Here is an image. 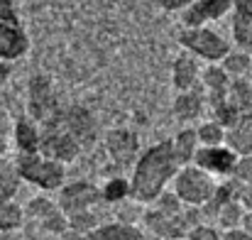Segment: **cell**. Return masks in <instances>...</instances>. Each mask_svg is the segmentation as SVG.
Segmentation results:
<instances>
[{
  "instance_id": "27",
  "label": "cell",
  "mask_w": 252,
  "mask_h": 240,
  "mask_svg": "<svg viewBox=\"0 0 252 240\" xmlns=\"http://www.w3.org/2000/svg\"><path fill=\"white\" fill-rule=\"evenodd\" d=\"M196 135H198V142L201 147H213V145H225V128L218 123V120H203L198 128H196Z\"/></svg>"
},
{
  "instance_id": "26",
  "label": "cell",
  "mask_w": 252,
  "mask_h": 240,
  "mask_svg": "<svg viewBox=\"0 0 252 240\" xmlns=\"http://www.w3.org/2000/svg\"><path fill=\"white\" fill-rule=\"evenodd\" d=\"M54 211H59V206H57V201H52L49 196H32L30 201H27V206H25V218H30V221H34L37 226L44 221V218H49Z\"/></svg>"
},
{
  "instance_id": "12",
  "label": "cell",
  "mask_w": 252,
  "mask_h": 240,
  "mask_svg": "<svg viewBox=\"0 0 252 240\" xmlns=\"http://www.w3.org/2000/svg\"><path fill=\"white\" fill-rule=\"evenodd\" d=\"M30 52V37L27 32L15 25L0 20V62H17Z\"/></svg>"
},
{
  "instance_id": "2",
  "label": "cell",
  "mask_w": 252,
  "mask_h": 240,
  "mask_svg": "<svg viewBox=\"0 0 252 240\" xmlns=\"http://www.w3.org/2000/svg\"><path fill=\"white\" fill-rule=\"evenodd\" d=\"M15 167L22 181L42 189V191H59L66 181V164L42 152H17Z\"/></svg>"
},
{
  "instance_id": "9",
  "label": "cell",
  "mask_w": 252,
  "mask_h": 240,
  "mask_svg": "<svg viewBox=\"0 0 252 240\" xmlns=\"http://www.w3.org/2000/svg\"><path fill=\"white\" fill-rule=\"evenodd\" d=\"M105 152H108V157L113 160L115 167H120V169L132 167V162L140 155V140L132 130L115 128L105 135Z\"/></svg>"
},
{
  "instance_id": "37",
  "label": "cell",
  "mask_w": 252,
  "mask_h": 240,
  "mask_svg": "<svg viewBox=\"0 0 252 240\" xmlns=\"http://www.w3.org/2000/svg\"><path fill=\"white\" fill-rule=\"evenodd\" d=\"M240 201H243L245 211H252V184H245L240 189Z\"/></svg>"
},
{
  "instance_id": "10",
  "label": "cell",
  "mask_w": 252,
  "mask_h": 240,
  "mask_svg": "<svg viewBox=\"0 0 252 240\" xmlns=\"http://www.w3.org/2000/svg\"><path fill=\"white\" fill-rule=\"evenodd\" d=\"M233 7V0H191V5L181 12L184 27H203L208 22L223 20Z\"/></svg>"
},
{
  "instance_id": "11",
  "label": "cell",
  "mask_w": 252,
  "mask_h": 240,
  "mask_svg": "<svg viewBox=\"0 0 252 240\" xmlns=\"http://www.w3.org/2000/svg\"><path fill=\"white\" fill-rule=\"evenodd\" d=\"M238 155L228 147V145H213V147H198L193 164H198L201 169H206L213 176H230L235 169Z\"/></svg>"
},
{
  "instance_id": "15",
  "label": "cell",
  "mask_w": 252,
  "mask_h": 240,
  "mask_svg": "<svg viewBox=\"0 0 252 240\" xmlns=\"http://www.w3.org/2000/svg\"><path fill=\"white\" fill-rule=\"evenodd\" d=\"M198 79H201V67H198L193 54L184 52L171 62V83H174L176 91L198 88Z\"/></svg>"
},
{
  "instance_id": "32",
  "label": "cell",
  "mask_w": 252,
  "mask_h": 240,
  "mask_svg": "<svg viewBox=\"0 0 252 240\" xmlns=\"http://www.w3.org/2000/svg\"><path fill=\"white\" fill-rule=\"evenodd\" d=\"M238 184H252V155H238V162H235V169L230 174Z\"/></svg>"
},
{
  "instance_id": "8",
  "label": "cell",
  "mask_w": 252,
  "mask_h": 240,
  "mask_svg": "<svg viewBox=\"0 0 252 240\" xmlns=\"http://www.w3.org/2000/svg\"><path fill=\"white\" fill-rule=\"evenodd\" d=\"M57 120L81 145V150L93 145V140H95V120H93V115H91L88 108H84V105L59 108L57 110Z\"/></svg>"
},
{
  "instance_id": "39",
  "label": "cell",
  "mask_w": 252,
  "mask_h": 240,
  "mask_svg": "<svg viewBox=\"0 0 252 240\" xmlns=\"http://www.w3.org/2000/svg\"><path fill=\"white\" fill-rule=\"evenodd\" d=\"M62 240H86L84 233H76V231H66V233H62Z\"/></svg>"
},
{
  "instance_id": "33",
  "label": "cell",
  "mask_w": 252,
  "mask_h": 240,
  "mask_svg": "<svg viewBox=\"0 0 252 240\" xmlns=\"http://www.w3.org/2000/svg\"><path fill=\"white\" fill-rule=\"evenodd\" d=\"M10 145H12V120H10V115L0 108V157L7 155Z\"/></svg>"
},
{
  "instance_id": "3",
  "label": "cell",
  "mask_w": 252,
  "mask_h": 240,
  "mask_svg": "<svg viewBox=\"0 0 252 240\" xmlns=\"http://www.w3.org/2000/svg\"><path fill=\"white\" fill-rule=\"evenodd\" d=\"M216 176L208 174L206 169H201L198 164L189 162V164H181L171 179V191L181 199L184 206H196L201 208L213 194H216Z\"/></svg>"
},
{
  "instance_id": "7",
  "label": "cell",
  "mask_w": 252,
  "mask_h": 240,
  "mask_svg": "<svg viewBox=\"0 0 252 240\" xmlns=\"http://www.w3.org/2000/svg\"><path fill=\"white\" fill-rule=\"evenodd\" d=\"M100 201H103L100 186H95V184H91V181H86V179H79V181H71V184L64 181V186L59 189L57 206H59L66 216H71V213H79V211L95 208Z\"/></svg>"
},
{
  "instance_id": "31",
  "label": "cell",
  "mask_w": 252,
  "mask_h": 240,
  "mask_svg": "<svg viewBox=\"0 0 252 240\" xmlns=\"http://www.w3.org/2000/svg\"><path fill=\"white\" fill-rule=\"evenodd\" d=\"M186 238L189 240H220L223 238V231H220L218 226H211V223L201 221V223H196L193 228H189Z\"/></svg>"
},
{
  "instance_id": "41",
  "label": "cell",
  "mask_w": 252,
  "mask_h": 240,
  "mask_svg": "<svg viewBox=\"0 0 252 240\" xmlns=\"http://www.w3.org/2000/svg\"><path fill=\"white\" fill-rule=\"evenodd\" d=\"M176 240H189V238H186V236H184V238H176Z\"/></svg>"
},
{
  "instance_id": "36",
  "label": "cell",
  "mask_w": 252,
  "mask_h": 240,
  "mask_svg": "<svg viewBox=\"0 0 252 240\" xmlns=\"http://www.w3.org/2000/svg\"><path fill=\"white\" fill-rule=\"evenodd\" d=\"M220 240H252V233H248V231L240 226V228L223 231V238H220Z\"/></svg>"
},
{
  "instance_id": "16",
  "label": "cell",
  "mask_w": 252,
  "mask_h": 240,
  "mask_svg": "<svg viewBox=\"0 0 252 240\" xmlns=\"http://www.w3.org/2000/svg\"><path fill=\"white\" fill-rule=\"evenodd\" d=\"M233 37L240 49L252 52V0H233Z\"/></svg>"
},
{
  "instance_id": "4",
  "label": "cell",
  "mask_w": 252,
  "mask_h": 240,
  "mask_svg": "<svg viewBox=\"0 0 252 240\" xmlns=\"http://www.w3.org/2000/svg\"><path fill=\"white\" fill-rule=\"evenodd\" d=\"M179 44L184 52H189L196 59H203L208 64H218L230 52V42L206 25L203 27H184L179 32Z\"/></svg>"
},
{
  "instance_id": "28",
  "label": "cell",
  "mask_w": 252,
  "mask_h": 240,
  "mask_svg": "<svg viewBox=\"0 0 252 240\" xmlns=\"http://www.w3.org/2000/svg\"><path fill=\"white\" fill-rule=\"evenodd\" d=\"M152 208H157L159 213H164V216H176V213H181L184 211V204H181V199L174 194V191H162L152 204H150Z\"/></svg>"
},
{
  "instance_id": "21",
  "label": "cell",
  "mask_w": 252,
  "mask_h": 240,
  "mask_svg": "<svg viewBox=\"0 0 252 240\" xmlns=\"http://www.w3.org/2000/svg\"><path fill=\"white\" fill-rule=\"evenodd\" d=\"M225 101L240 113H252V83L250 79H230L228 83V91H225Z\"/></svg>"
},
{
  "instance_id": "5",
  "label": "cell",
  "mask_w": 252,
  "mask_h": 240,
  "mask_svg": "<svg viewBox=\"0 0 252 240\" xmlns=\"http://www.w3.org/2000/svg\"><path fill=\"white\" fill-rule=\"evenodd\" d=\"M42 128V140H39V152L44 155V157H52V160H59L64 162V164H69V162H74L79 157V152H81V145L59 125V120H57V113L47 120V123H42L39 125Z\"/></svg>"
},
{
  "instance_id": "24",
  "label": "cell",
  "mask_w": 252,
  "mask_h": 240,
  "mask_svg": "<svg viewBox=\"0 0 252 240\" xmlns=\"http://www.w3.org/2000/svg\"><path fill=\"white\" fill-rule=\"evenodd\" d=\"M25 206H20L15 199L0 201V233H12L25 226Z\"/></svg>"
},
{
  "instance_id": "22",
  "label": "cell",
  "mask_w": 252,
  "mask_h": 240,
  "mask_svg": "<svg viewBox=\"0 0 252 240\" xmlns=\"http://www.w3.org/2000/svg\"><path fill=\"white\" fill-rule=\"evenodd\" d=\"M218 64L225 69V74L230 79H245V76H250L252 71V52H248V49H230Z\"/></svg>"
},
{
  "instance_id": "25",
  "label": "cell",
  "mask_w": 252,
  "mask_h": 240,
  "mask_svg": "<svg viewBox=\"0 0 252 240\" xmlns=\"http://www.w3.org/2000/svg\"><path fill=\"white\" fill-rule=\"evenodd\" d=\"M100 196L105 204H123L130 199V179L127 176H113L100 186Z\"/></svg>"
},
{
  "instance_id": "42",
  "label": "cell",
  "mask_w": 252,
  "mask_h": 240,
  "mask_svg": "<svg viewBox=\"0 0 252 240\" xmlns=\"http://www.w3.org/2000/svg\"><path fill=\"white\" fill-rule=\"evenodd\" d=\"M250 83H252V71H250Z\"/></svg>"
},
{
  "instance_id": "23",
  "label": "cell",
  "mask_w": 252,
  "mask_h": 240,
  "mask_svg": "<svg viewBox=\"0 0 252 240\" xmlns=\"http://www.w3.org/2000/svg\"><path fill=\"white\" fill-rule=\"evenodd\" d=\"M20 174H17V167L15 160H7L5 155L0 157V201H10L15 199V194L20 191Z\"/></svg>"
},
{
  "instance_id": "19",
  "label": "cell",
  "mask_w": 252,
  "mask_h": 240,
  "mask_svg": "<svg viewBox=\"0 0 252 240\" xmlns=\"http://www.w3.org/2000/svg\"><path fill=\"white\" fill-rule=\"evenodd\" d=\"M171 147H174V157L181 164H189L193 162L201 142H198V135H196V128H181L174 137H171Z\"/></svg>"
},
{
  "instance_id": "20",
  "label": "cell",
  "mask_w": 252,
  "mask_h": 240,
  "mask_svg": "<svg viewBox=\"0 0 252 240\" xmlns=\"http://www.w3.org/2000/svg\"><path fill=\"white\" fill-rule=\"evenodd\" d=\"M245 213H248V211H245L243 201H240V199H230V201H225V204H220V206L216 208L213 218H216V226H218L220 231H230V228H240V226H243Z\"/></svg>"
},
{
  "instance_id": "34",
  "label": "cell",
  "mask_w": 252,
  "mask_h": 240,
  "mask_svg": "<svg viewBox=\"0 0 252 240\" xmlns=\"http://www.w3.org/2000/svg\"><path fill=\"white\" fill-rule=\"evenodd\" d=\"M155 2H157V7L164 10V12H184V10L191 5V0H155Z\"/></svg>"
},
{
  "instance_id": "18",
  "label": "cell",
  "mask_w": 252,
  "mask_h": 240,
  "mask_svg": "<svg viewBox=\"0 0 252 240\" xmlns=\"http://www.w3.org/2000/svg\"><path fill=\"white\" fill-rule=\"evenodd\" d=\"M198 83H201L203 91H206V105H208V103H213V101L225 98L230 76L225 74V69H223L220 64H208L206 69H201V79H198Z\"/></svg>"
},
{
  "instance_id": "6",
  "label": "cell",
  "mask_w": 252,
  "mask_h": 240,
  "mask_svg": "<svg viewBox=\"0 0 252 240\" xmlns=\"http://www.w3.org/2000/svg\"><path fill=\"white\" fill-rule=\"evenodd\" d=\"M59 101L54 96V86L52 79L44 74H34L27 83V115L32 120H37L39 125L47 123L57 110H59Z\"/></svg>"
},
{
  "instance_id": "13",
  "label": "cell",
  "mask_w": 252,
  "mask_h": 240,
  "mask_svg": "<svg viewBox=\"0 0 252 240\" xmlns=\"http://www.w3.org/2000/svg\"><path fill=\"white\" fill-rule=\"evenodd\" d=\"M203 110H206V96L198 88L179 91L171 103V113L179 123H193L203 115Z\"/></svg>"
},
{
  "instance_id": "30",
  "label": "cell",
  "mask_w": 252,
  "mask_h": 240,
  "mask_svg": "<svg viewBox=\"0 0 252 240\" xmlns=\"http://www.w3.org/2000/svg\"><path fill=\"white\" fill-rule=\"evenodd\" d=\"M98 226V216L93 213V208L91 211H79V213H71L69 216V228L71 231H76V233H88V231H93Z\"/></svg>"
},
{
  "instance_id": "40",
  "label": "cell",
  "mask_w": 252,
  "mask_h": 240,
  "mask_svg": "<svg viewBox=\"0 0 252 240\" xmlns=\"http://www.w3.org/2000/svg\"><path fill=\"white\" fill-rule=\"evenodd\" d=\"M243 228H245L248 233H252V211H248V213H245V221H243Z\"/></svg>"
},
{
  "instance_id": "1",
  "label": "cell",
  "mask_w": 252,
  "mask_h": 240,
  "mask_svg": "<svg viewBox=\"0 0 252 240\" xmlns=\"http://www.w3.org/2000/svg\"><path fill=\"white\" fill-rule=\"evenodd\" d=\"M176 169H179V162L174 157L171 140H162V142L147 147L132 162V174L127 176L130 179V199L135 204L150 206L171 184Z\"/></svg>"
},
{
  "instance_id": "17",
  "label": "cell",
  "mask_w": 252,
  "mask_h": 240,
  "mask_svg": "<svg viewBox=\"0 0 252 240\" xmlns=\"http://www.w3.org/2000/svg\"><path fill=\"white\" fill-rule=\"evenodd\" d=\"M86 240H145V233L125 221H113V223H98L93 231L86 233Z\"/></svg>"
},
{
  "instance_id": "35",
  "label": "cell",
  "mask_w": 252,
  "mask_h": 240,
  "mask_svg": "<svg viewBox=\"0 0 252 240\" xmlns=\"http://www.w3.org/2000/svg\"><path fill=\"white\" fill-rule=\"evenodd\" d=\"M0 20L20 25V20H17V10H15V2H12V0H0Z\"/></svg>"
},
{
  "instance_id": "14",
  "label": "cell",
  "mask_w": 252,
  "mask_h": 240,
  "mask_svg": "<svg viewBox=\"0 0 252 240\" xmlns=\"http://www.w3.org/2000/svg\"><path fill=\"white\" fill-rule=\"evenodd\" d=\"M39 140H42V128L37 120L30 115H20L12 120V147L17 152H39Z\"/></svg>"
},
{
  "instance_id": "38",
  "label": "cell",
  "mask_w": 252,
  "mask_h": 240,
  "mask_svg": "<svg viewBox=\"0 0 252 240\" xmlns=\"http://www.w3.org/2000/svg\"><path fill=\"white\" fill-rule=\"evenodd\" d=\"M10 74H12V67H10V62H0V86L10 79Z\"/></svg>"
},
{
  "instance_id": "29",
  "label": "cell",
  "mask_w": 252,
  "mask_h": 240,
  "mask_svg": "<svg viewBox=\"0 0 252 240\" xmlns=\"http://www.w3.org/2000/svg\"><path fill=\"white\" fill-rule=\"evenodd\" d=\"M39 228H42L44 233H49V236H62V233L69 231V216L59 208V211H54L49 218H44V221L39 223Z\"/></svg>"
}]
</instances>
